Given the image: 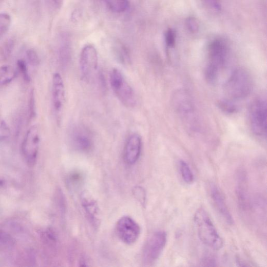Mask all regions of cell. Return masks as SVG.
<instances>
[{"label": "cell", "mask_w": 267, "mask_h": 267, "mask_svg": "<svg viewBox=\"0 0 267 267\" xmlns=\"http://www.w3.org/2000/svg\"><path fill=\"white\" fill-rule=\"evenodd\" d=\"M15 46V42L12 39L8 40L2 46L1 54L5 59H8L12 53Z\"/></svg>", "instance_id": "cell-23"}, {"label": "cell", "mask_w": 267, "mask_h": 267, "mask_svg": "<svg viewBox=\"0 0 267 267\" xmlns=\"http://www.w3.org/2000/svg\"><path fill=\"white\" fill-rule=\"evenodd\" d=\"M210 194L214 204L219 214L230 225L233 223V218L227 207L224 199L217 186L214 184L210 186Z\"/></svg>", "instance_id": "cell-15"}, {"label": "cell", "mask_w": 267, "mask_h": 267, "mask_svg": "<svg viewBox=\"0 0 267 267\" xmlns=\"http://www.w3.org/2000/svg\"><path fill=\"white\" fill-rule=\"evenodd\" d=\"M65 98L63 80L59 73H55L52 79V100L54 109L57 113L62 111L65 103Z\"/></svg>", "instance_id": "cell-14"}, {"label": "cell", "mask_w": 267, "mask_h": 267, "mask_svg": "<svg viewBox=\"0 0 267 267\" xmlns=\"http://www.w3.org/2000/svg\"><path fill=\"white\" fill-rule=\"evenodd\" d=\"M237 188V194L238 198L239 204L242 208L246 209L249 206V200L247 191L244 185L245 179L244 178L240 180Z\"/></svg>", "instance_id": "cell-18"}, {"label": "cell", "mask_w": 267, "mask_h": 267, "mask_svg": "<svg viewBox=\"0 0 267 267\" xmlns=\"http://www.w3.org/2000/svg\"><path fill=\"white\" fill-rule=\"evenodd\" d=\"M218 107L222 111L228 114L235 113L238 111L237 106L227 99L220 100L218 103Z\"/></svg>", "instance_id": "cell-21"}, {"label": "cell", "mask_w": 267, "mask_h": 267, "mask_svg": "<svg viewBox=\"0 0 267 267\" xmlns=\"http://www.w3.org/2000/svg\"><path fill=\"white\" fill-rule=\"evenodd\" d=\"M15 241L8 233L0 231V245L5 247H12L14 245Z\"/></svg>", "instance_id": "cell-24"}, {"label": "cell", "mask_w": 267, "mask_h": 267, "mask_svg": "<svg viewBox=\"0 0 267 267\" xmlns=\"http://www.w3.org/2000/svg\"><path fill=\"white\" fill-rule=\"evenodd\" d=\"M12 23L11 16L5 13H0V37L9 30Z\"/></svg>", "instance_id": "cell-20"}, {"label": "cell", "mask_w": 267, "mask_h": 267, "mask_svg": "<svg viewBox=\"0 0 267 267\" xmlns=\"http://www.w3.org/2000/svg\"><path fill=\"white\" fill-rule=\"evenodd\" d=\"M133 193L138 201H139L142 205H144L146 200V193L145 190L142 187L138 186L134 189Z\"/></svg>", "instance_id": "cell-29"}, {"label": "cell", "mask_w": 267, "mask_h": 267, "mask_svg": "<svg viewBox=\"0 0 267 267\" xmlns=\"http://www.w3.org/2000/svg\"><path fill=\"white\" fill-rule=\"evenodd\" d=\"M165 41L167 46L171 47L175 45L176 42L175 32L172 29H169L165 33Z\"/></svg>", "instance_id": "cell-30"}, {"label": "cell", "mask_w": 267, "mask_h": 267, "mask_svg": "<svg viewBox=\"0 0 267 267\" xmlns=\"http://www.w3.org/2000/svg\"><path fill=\"white\" fill-rule=\"evenodd\" d=\"M81 202L89 222L94 228L97 229L101 221L97 203L90 194L86 192L82 194Z\"/></svg>", "instance_id": "cell-13"}, {"label": "cell", "mask_w": 267, "mask_h": 267, "mask_svg": "<svg viewBox=\"0 0 267 267\" xmlns=\"http://www.w3.org/2000/svg\"><path fill=\"white\" fill-rule=\"evenodd\" d=\"M17 66L24 81L26 82H29L30 81V77L28 73L26 62L24 60H19L17 61Z\"/></svg>", "instance_id": "cell-27"}, {"label": "cell", "mask_w": 267, "mask_h": 267, "mask_svg": "<svg viewBox=\"0 0 267 267\" xmlns=\"http://www.w3.org/2000/svg\"><path fill=\"white\" fill-rule=\"evenodd\" d=\"M98 65V56L96 49L91 45L85 46L80 57V70L81 77L89 82L96 72Z\"/></svg>", "instance_id": "cell-8"}, {"label": "cell", "mask_w": 267, "mask_h": 267, "mask_svg": "<svg viewBox=\"0 0 267 267\" xmlns=\"http://www.w3.org/2000/svg\"><path fill=\"white\" fill-rule=\"evenodd\" d=\"M4 184V181L3 180H0V186L3 185Z\"/></svg>", "instance_id": "cell-37"}, {"label": "cell", "mask_w": 267, "mask_h": 267, "mask_svg": "<svg viewBox=\"0 0 267 267\" xmlns=\"http://www.w3.org/2000/svg\"><path fill=\"white\" fill-rule=\"evenodd\" d=\"M64 0H48L49 4L55 9H60L63 4Z\"/></svg>", "instance_id": "cell-34"}, {"label": "cell", "mask_w": 267, "mask_h": 267, "mask_svg": "<svg viewBox=\"0 0 267 267\" xmlns=\"http://www.w3.org/2000/svg\"><path fill=\"white\" fill-rule=\"evenodd\" d=\"M82 179V176L81 174L79 173H74L72 174L69 179V183L72 185H78L81 181Z\"/></svg>", "instance_id": "cell-33"}, {"label": "cell", "mask_w": 267, "mask_h": 267, "mask_svg": "<svg viewBox=\"0 0 267 267\" xmlns=\"http://www.w3.org/2000/svg\"><path fill=\"white\" fill-rule=\"evenodd\" d=\"M166 243V234L156 231L149 237L144 247L143 259L147 265L155 263L161 255Z\"/></svg>", "instance_id": "cell-6"}, {"label": "cell", "mask_w": 267, "mask_h": 267, "mask_svg": "<svg viewBox=\"0 0 267 267\" xmlns=\"http://www.w3.org/2000/svg\"><path fill=\"white\" fill-rule=\"evenodd\" d=\"M179 168L182 179L185 183L191 184L193 182L194 175L187 163L183 160L179 162Z\"/></svg>", "instance_id": "cell-19"}, {"label": "cell", "mask_w": 267, "mask_h": 267, "mask_svg": "<svg viewBox=\"0 0 267 267\" xmlns=\"http://www.w3.org/2000/svg\"><path fill=\"white\" fill-rule=\"evenodd\" d=\"M56 200L61 212L64 213L66 208L65 201L63 194L60 190L57 191Z\"/></svg>", "instance_id": "cell-31"}, {"label": "cell", "mask_w": 267, "mask_h": 267, "mask_svg": "<svg viewBox=\"0 0 267 267\" xmlns=\"http://www.w3.org/2000/svg\"><path fill=\"white\" fill-rule=\"evenodd\" d=\"M253 88V81L250 73L244 69L239 68L234 71L224 85L227 96L236 100L247 97Z\"/></svg>", "instance_id": "cell-3"}, {"label": "cell", "mask_w": 267, "mask_h": 267, "mask_svg": "<svg viewBox=\"0 0 267 267\" xmlns=\"http://www.w3.org/2000/svg\"><path fill=\"white\" fill-rule=\"evenodd\" d=\"M34 90H32L29 99V115L30 119L34 118L36 116V107Z\"/></svg>", "instance_id": "cell-25"}, {"label": "cell", "mask_w": 267, "mask_h": 267, "mask_svg": "<svg viewBox=\"0 0 267 267\" xmlns=\"http://www.w3.org/2000/svg\"><path fill=\"white\" fill-rule=\"evenodd\" d=\"M173 103L176 110L184 119H190L195 117V106L190 94L184 90L176 92L173 97Z\"/></svg>", "instance_id": "cell-11"}, {"label": "cell", "mask_w": 267, "mask_h": 267, "mask_svg": "<svg viewBox=\"0 0 267 267\" xmlns=\"http://www.w3.org/2000/svg\"><path fill=\"white\" fill-rule=\"evenodd\" d=\"M188 25L189 29L193 31H195L197 29V23L193 18H190L188 20Z\"/></svg>", "instance_id": "cell-35"}, {"label": "cell", "mask_w": 267, "mask_h": 267, "mask_svg": "<svg viewBox=\"0 0 267 267\" xmlns=\"http://www.w3.org/2000/svg\"><path fill=\"white\" fill-rule=\"evenodd\" d=\"M249 118L253 132L258 137L266 136V104L265 100L257 99L252 103Z\"/></svg>", "instance_id": "cell-5"}, {"label": "cell", "mask_w": 267, "mask_h": 267, "mask_svg": "<svg viewBox=\"0 0 267 267\" xmlns=\"http://www.w3.org/2000/svg\"><path fill=\"white\" fill-rule=\"evenodd\" d=\"M11 135V130L6 122L0 118V140L8 139Z\"/></svg>", "instance_id": "cell-28"}, {"label": "cell", "mask_w": 267, "mask_h": 267, "mask_svg": "<svg viewBox=\"0 0 267 267\" xmlns=\"http://www.w3.org/2000/svg\"><path fill=\"white\" fill-rule=\"evenodd\" d=\"M194 221L200 241L215 250L223 247V241L205 209L200 208L196 211Z\"/></svg>", "instance_id": "cell-1"}, {"label": "cell", "mask_w": 267, "mask_h": 267, "mask_svg": "<svg viewBox=\"0 0 267 267\" xmlns=\"http://www.w3.org/2000/svg\"><path fill=\"white\" fill-rule=\"evenodd\" d=\"M26 56L29 63L32 66H37L40 64V59L37 52L33 49H29L26 52Z\"/></svg>", "instance_id": "cell-26"}, {"label": "cell", "mask_w": 267, "mask_h": 267, "mask_svg": "<svg viewBox=\"0 0 267 267\" xmlns=\"http://www.w3.org/2000/svg\"><path fill=\"white\" fill-rule=\"evenodd\" d=\"M203 263L206 265H216L215 260L214 258L211 257H207L204 259Z\"/></svg>", "instance_id": "cell-36"}, {"label": "cell", "mask_w": 267, "mask_h": 267, "mask_svg": "<svg viewBox=\"0 0 267 267\" xmlns=\"http://www.w3.org/2000/svg\"><path fill=\"white\" fill-rule=\"evenodd\" d=\"M116 230L119 238L127 245H132L138 241L141 231L139 224L128 216L122 217L119 220Z\"/></svg>", "instance_id": "cell-9"}, {"label": "cell", "mask_w": 267, "mask_h": 267, "mask_svg": "<svg viewBox=\"0 0 267 267\" xmlns=\"http://www.w3.org/2000/svg\"><path fill=\"white\" fill-rule=\"evenodd\" d=\"M142 141L137 134H134L127 139L124 150V158L126 163L129 165L135 164L141 156Z\"/></svg>", "instance_id": "cell-12"}, {"label": "cell", "mask_w": 267, "mask_h": 267, "mask_svg": "<svg viewBox=\"0 0 267 267\" xmlns=\"http://www.w3.org/2000/svg\"><path fill=\"white\" fill-rule=\"evenodd\" d=\"M40 144L38 127L31 126L27 131L22 144V152L29 166H34L37 160Z\"/></svg>", "instance_id": "cell-7"}, {"label": "cell", "mask_w": 267, "mask_h": 267, "mask_svg": "<svg viewBox=\"0 0 267 267\" xmlns=\"http://www.w3.org/2000/svg\"><path fill=\"white\" fill-rule=\"evenodd\" d=\"M71 141L73 147L79 151L90 152L93 146V139L91 132L86 126L78 125L71 132Z\"/></svg>", "instance_id": "cell-10"}, {"label": "cell", "mask_w": 267, "mask_h": 267, "mask_svg": "<svg viewBox=\"0 0 267 267\" xmlns=\"http://www.w3.org/2000/svg\"><path fill=\"white\" fill-rule=\"evenodd\" d=\"M110 82L113 92L124 106L129 108L136 106V93L120 70L114 69L111 71Z\"/></svg>", "instance_id": "cell-4"}, {"label": "cell", "mask_w": 267, "mask_h": 267, "mask_svg": "<svg viewBox=\"0 0 267 267\" xmlns=\"http://www.w3.org/2000/svg\"><path fill=\"white\" fill-rule=\"evenodd\" d=\"M106 7L116 13H124L129 8L128 0H102Z\"/></svg>", "instance_id": "cell-16"}, {"label": "cell", "mask_w": 267, "mask_h": 267, "mask_svg": "<svg viewBox=\"0 0 267 267\" xmlns=\"http://www.w3.org/2000/svg\"><path fill=\"white\" fill-rule=\"evenodd\" d=\"M203 1L211 9L217 12L221 10V6L219 0H203Z\"/></svg>", "instance_id": "cell-32"}, {"label": "cell", "mask_w": 267, "mask_h": 267, "mask_svg": "<svg viewBox=\"0 0 267 267\" xmlns=\"http://www.w3.org/2000/svg\"><path fill=\"white\" fill-rule=\"evenodd\" d=\"M16 72L10 65L0 67V85H5L11 82L16 77Z\"/></svg>", "instance_id": "cell-17"}, {"label": "cell", "mask_w": 267, "mask_h": 267, "mask_svg": "<svg viewBox=\"0 0 267 267\" xmlns=\"http://www.w3.org/2000/svg\"><path fill=\"white\" fill-rule=\"evenodd\" d=\"M42 238L44 242L50 246H55L57 243L55 233L51 228H47L43 234Z\"/></svg>", "instance_id": "cell-22"}, {"label": "cell", "mask_w": 267, "mask_h": 267, "mask_svg": "<svg viewBox=\"0 0 267 267\" xmlns=\"http://www.w3.org/2000/svg\"><path fill=\"white\" fill-rule=\"evenodd\" d=\"M228 56V49L224 41L216 40L210 44L205 69V77L208 82L212 83L216 82L227 63Z\"/></svg>", "instance_id": "cell-2"}]
</instances>
